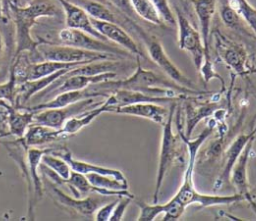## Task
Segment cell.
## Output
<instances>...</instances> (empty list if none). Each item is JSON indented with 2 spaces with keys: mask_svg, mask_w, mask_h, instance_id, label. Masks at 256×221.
<instances>
[{
  "mask_svg": "<svg viewBox=\"0 0 256 221\" xmlns=\"http://www.w3.org/2000/svg\"><path fill=\"white\" fill-rule=\"evenodd\" d=\"M215 126H216L215 120L213 119L210 120L206 128L193 140L186 137L184 135V132L180 130L178 131L188 150V162H187V167L185 169L180 188L171 199L179 203L185 209L187 206H190L192 204H196L200 208H207V207L218 206V205H229V204L237 203L244 200L243 197L238 193H234L231 195L204 194V193H200L195 188L193 173H194V167L196 163V156L200 147L204 143V141L213 133Z\"/></svg>",
  "mask_w": 256,
  "mask_h": 221,
  "instance_id": "obj_1",
  "label": "cell"
},
{
  "mask_svg": "<svg viewBox=\"0 0 256 221\" xmlns=\"http://www.w3.org/2000/svg\"><path fill=\"white\" fill-rule=\"evenodd\" d=\"M140 56H137V66L132 75L122 80H106L97 84L90 85V89L94 92L107 97L109 93L117 89H128L140 91L152 96L178 97L176 92L181 95H202L208 94V91H200L198 89H190L179 85L170 78H165L151 70L143 68L139 61ZM180 96V95H179Z\"/></svg>",
  "mask_w": 256,
  "mask_h": 221,
  "instance_id": "obj_2",
  "label": "cell"
},
{
  "mask_svg": "<svg viewBox=\"0 0 256 221\" xmlns=\"http://www.w3.org/2000/svg\"><path fill=\"white\" fill-rule=\"evenodd\" d=\"M9 11L15 23L16 49L15 54L28 51L33 54L40 43L33 39L31 29L40 17H60L62 16V7H58L55 2L50 0H32L25 6L8 4Z\"/></svg>",
  "mask_w": 256,
  "mask_h": 221,
  "instance_id": "obj_3",
  "label": "cell"
},
{
  "mask_svg": "<svg viewBox=\"0 0 256 221\" xmlns=\"http://www.w3.org/2000/svg\"><path fill=\"white\" fill-rule=\"evenodd\" d=\"M168 117L165 123L162 125V135L160 142V150H159V158H158V167L155 181V189L152 196V202L157 203L160 196V191L164 182V178L170 169V167L174 164V162L181 158L183 154V146L185 143L178 132L177 135L173 132V114L175 110V104H172Z\"/></svg>",
  "mask_w": 256,
  "mask_h": 221,
  "instance_id": "obj_4",
  "label": "cell"
},
{
  "mask_svg": "<svg viewBox=\"0 0 256 221\" xmlns=\"http://www.w3.org/2000/svg\"><path fill=\"white\" fill-rule=\"evenodd\" d=\"M32 62L57 61L65 63H90L99 60H119L122 57L111 54L84 50L72 46L40 42L33 54H30Z\"/></svg>",
  "mask_w": 256,
  "mask_h": 221,
  "instance_id": "obj_5",
  "label": "cell"
},
{
  "mask_svg": "<svg viewBox=\"0 0 256 221\" xmlns=\"http://www.w3.org/2000/svg\"><path fill=\"white\" fill-rule=\"evenodd\" d=\"M195 13L198 18L200 35L204 46L205 58L199 74L202 76L205 83H209L212 79H218L221 82L222 90L225 89V81L223 77L214 70L213 62L210 54V39H211V24L214 13L216 11L217 0H192Z\"/></svg>",
  "mask_w": 256,
  "mask_h": 221,
  "instance_id": "obj_6",
  "label": "cell"
},
{
  "mask_svg": "<svg viewBox=\"0 0 256 221\" xmlns=\"http://www.w3.org/2000/svg\"><path fill=\"white\" fill-rule=\"evenodd\" d=\"M44 181L43 184L47 185L48 193L58 207L62 208L66 212H69L73 215H78L84 217L85 219H93L96 210L104 204L105 198L107 196L91 193L82 198H76L64 193L59 186L53 184L49 180L42 178Z\"/></svg>",
  "mask_w": 256,
  "mask_h": 221,
  "instance_id": "obj_7",
  "label": "cell"
},
{
  "mask_svg": "<svg viewBox=\"0 0 256 221\" xmlns=\"http://www.w3.org/2000/svg\"><path fill=\"white\" fill-rule=\"evenodd\" d=\"M127 23L131 25V27L138 33V35L141 37V39L144 41L148 54L150 56V59L159 67L161 70L174 82L178 83L181 86L190 88V89H195L194 88V83L184 75V73L172 62V60L169 58L167 55L164 47L160 43V41L149 35L147 32H145L139 25H137L133 19L128 18Z\"/></svg>",
  "mask_w": 256,
  "mask_h": 221,
  "instance_id": "obj_8",
  "label": "cell"
},
{
  "mask_svg": "<svg viewBox=\"0 0 256 221\" xmlns=\"http://www.w3.org/2000/svg\"><path fill=\"white\" fill-rule=\"evenodd\" d=\"M58 43L60 45L72 46L84 50L103 52V53H111L118 55L122 58L130 56V53L118 45H114L108 43L106 41H102L98 38H95L81 30L73 29L69 27L62 28L57 33Z\"/></svg>",
  "mask_w": 256,
  "mask_h": 221,
  "instance_id": "obj_9",
  "label": "cell"
},
{
  "mask_svg": "<svg viewBox=\"0 0 256 221\" xmlns=\"http://www.w3.org/2000/svg\"><path fill=\"white\" fill-rule=\"evenodd\" d=\"M214 39L219 57L235 75L245 77L250 74L252 67L249 64V55L241 43L227 38L219 31L214 32Z\"/></svg>",
  "mask_w": 256,
  "mask_h": 221,
  "instance_id": "obj_10",
  "label": "cell"
},
{
  "mask_svg": "<svg viewBox=\"0 0 256 221\" xmlns=\"http://www.w3.org/2000/svg\"><path fill=\"white\" fill-rule=\"evenodd\" d=\"M176 25L178 27V46L181 50L188 52L199 72L204 62L205 53L200 32L190 23L182 11L175 6Z\"/></svg>",
  "mask_w": 256,
  "mask_h": 221,
  "instance_id": "obj_11",
  "label": "cell"
},
{
  "mask_svg": "<svg viewBox=\"0 0 256 221\" xmlns=\"http://www.w3.org/2000/svg\"><path fill=\"white\" fill-rule=\"evenodd\" d=\"M101 103L102 102H95L94 97H91L64 107L42 109L34 113L33 123L45 125L54 129H61L64 122L70 117L94 108Z\"/></svg>",
  "mask_w": 256,
  "mask_h": 221,
  "instance_id": "obj_12",
  "label": "cell"
},
{
  "mask_svg": "<svg viewBox=\"0 0 256 221\" xmlns=\"http://www.w3.org/2000/svg\"><path fill=\"white\" fill-rule=\"evenodd\" d=\"M55 147H29L26 152L27 156V163L29 169V175L31 179L32 185V194L31 197L28 199L27 205V214L26 218L28 220L35 219V208L42 200L44 196V184L42 180L41 173L39 171V165L41 163V159L44 154L51 153Z\"/></svg>",
  "mask_w": 256,
  "mask_h": 221,
  "instance_id": "obj_13",
  "label": "cell"
},
{
  "mask_svg": "<svg viewBox=\"0 0 256 221\" xmlns=\"http://www.w3.org/2000/svg\"><path fill=\"white\" fill-rule=\"evenodd\" d=\"M0 107L2 118L7 124L3 137L13 135L16 138H22L28 126L33 123L35 112L25 106H15L5 100H0Z\"/></svg>",
  "mask_w": 256,
  "mask_h": 221,
  "instance_id": "obj_14",
  "label": "cell"
},
{
  "mask_svg": "<svg viewBox=\"0 0 256 221\" xmlns=\"http://www.w3.org/2000/svg\"><path fill=\"white\" fill-rule=\"evenodd\" d=\"M255 138H252L245 146L243 151L241 152L240 156L238 157L236 163L234 164L229 180L234 186L236 193L240 194L245 201H247L251 208L253 209L254 213L256 214V203L254 201V198L252 196V193L250 191V186L248 182V174H247V166L249 161V155L251 153L253 142Z\"/></svg>",
  "mask_w": 256,
  "mask_h": 221,
  "instance_id": "obj_15",
  "label": "cell"
},
{
  "mask_svg": "<svg viewBox=\"0 0 256 221\" xmlns=\"http://www.w3.org/2000/svg\"><path fill=\"white\" fill-rule=\"evenodd\" d=\"M91 18V17H90ZM91 22L95 29L101 33L109 42L115 43L119 47L125 49L130 54L143 57L144 54L134 39L122 28L120 24L108 21H101L91 18Z\"/></svg>",
  "mask_w": 256,
  "mask_h": 221,
  "instance_id": "obj_16",
  "label": "cell"
},
{
  "mask_svg": "<svg viewBox=\"0 0 256 221\" xmlns=\"http://www.w3.org/2000/svg\"><path fill=\"white\" fill-rule=\"evenodd\" d=\"M62 7L66 27L81 30L102 41L109 42L101 33H99L91 22L90 16L80 6L68 0H56Z\"/></svg>",
  "mask_w": 256,
  "mask_h": 221,
  "instance_id": "obj_17",
  "label": "cell"
},
{
  "mask_svg": "<svg viewBox=\"0 0 256 221\" xmlns=\"http://www.w3.org/2000/svg\"><path fill=\"white\" fill-rule=\"evenodd\" d=\"M51 153L64 159L69 164L72 171H76V172H79L84 175L88 174V173H97V174H101V175H107V176L114 177L123 183L128 184L125 175L120 170L92 164V163L81 161V160H77L73 157L72 152L65 146L55 147V149Z\"/></svg>",
  "mask_w": 256,
  "mask_h": 221,
  "instance_id": "obj_18",
  "label": "cell"
},
{
  "mask_svg": "<svg viewBox=\"0 0 256 221\" xmlns=\"http://www.w3.org/2000/svg\"><path fill=\"white\" fill-rule=\"evenodd\" d=\"M110 112L145 118L159 125H163L165 123L169 114V111L165 107L161 106L160 103L153 102L133 103L124 106L113 107Z\"/></svg>",
  "mask_w": 256,
  "mask_h": 221,
  "instance_id": "obj_19",
  "label": "cell"
},
{
  "mask_svg": "<svg viewBox=\"0 0 256 221\" xmlns=\"http://www.w3.org/2000/svg\"><path fill=\"white\" fill-rule=\"evenodd\" d=\"M190 95H187L184 103L185 114H186V127L184 135L188 138H191V135L198 125V123L213 115L221 106L216 101H205L198 102L193 98H189Z\"/></svg>",
  "mask_w": 256,
  "mask_h": 221,
  "instance_id": "obj_20",
  "label": "cell"
},
{
  "mask_svg": "<svg viewBox=\"0 0 256 221\" xmlns=\"http://www.w3.org/2000/svg\"><path fill=\"white\" fill-rule=\"evenodd\" d=\"M256 135V129L253 128L249 133H242L240 135H238L228 146L226 153H225V157H224V165H223V169L220 173V175L218 176V178L216 179L215 183H214V190H218L221 188V186L226 182L229 181V177H230V173L231 170L234 166V164L236 163L238 157L240 156L241 152L243 151V149L245 148L246 144L252 139L255 138Z\"/></svg>",
  "mask_w": 256,
  "mask_h": 221,
  "instance_id": "obj_21",
  "label": "cell"
},
{
  "mask_svg": "<svg viewBox=\"0 0 256 221\" xmlns=\"http://www.w3.org/2000/svg\"><path fill=\"white\" fill-rule=\"evenodd\" d=\"M67 138L68 137L61 129H54L45 125L31 123L26 129L22 137V141L24 145L29 148L48 145Z\"/></svg>",
  "mask_w": 256,
  "mask_h": 221,
  "instance_id": "obj_22",
  "label": "cell"
},
{
  "mask_svg": "<svg viewBox=\"0 0 256 221\" xmlns=\"http://www.w3.org/2000/svg\"><path fill=\"white\" fill-rule=\"evenodd\" d=\"M70 69H64L60 70L58 72H55L51 75L35 79V80H28L25 82H22L17 85L16 89V98H15V106H22L26 105L30 99L48 87L51 83H53L56 79H58L60 76L65 74Z\"/></svg>",
  "mask_w": 256,
  "mask_h": 221,
  "instance_id": "obj_23",
  "label": "cell"
},
{
  "mask_svg": "<svg viewBox=\"0 0 256 221\" xmlns=\"http://www.w3.org/2000/svg\"><path fill=\"white\" fill-rule=\"evenodd\" d=\"M98 96H103V95L98 92H94L90 89V87H87L82 90L66 91V92L60 93V94L56 95L55 97H53L52 99L45 101V102H41V103L29 105V106H26V105H23V106L36 112V111H39L42 109H47V108H59V107L68 106V105L76 103L78 101H81V100H84L87 98H91V97L95 98Z\"/></svg>",
  "mask_w": 256,
  "mask_h": 221,
  "instance_id": "obj_24",
  "label": "cell"
},
{
  "mask_svg": "<svg viewBox=\"0 0 256 221\" xmlns=\"http://www.w3.org/2000/svg\"><path fill=\"white\" fill-rule=\"evenodd\" d=\"M109 106L110 105H109L108 101L105 99L98 106L91 108L89 110H86L78 115H75V116L67 119L64 122L61 130L64 132V134L67 137H70L71 135H74L77 132H79L84 127L88 126L94 119H96L102 113L108 112Z\"/></svg>",
  "mask_w": 256,
  "mask_h": 221,
  "instance_id": "obj_25",
  "label": "cell"
},
{
  "mask_svg": "<svg viewBox=\"0 0 256 221\" xmlns=\"http://www.w3.org/2000/svg\"><path fill=\"white\" fill-rule=\"evenodd\" d=\"M86 11V13L93 19L108 21L120 24L117 15L110 9V6L95 1V0H68Z\"/></svg>",
  "mask_w": 256,
  "mask_h": 221,
  "instance_id": "obj_26",
  "label": "cell"
},
{
  "mask_svg": "<svg viewBox=\"0 0 256 221\" xmlns=\"http://www.w3.org/2000/svg\"><path fill=\"white\" fill-rule=\"evenodd\" d=\"M130 3L136 16L157 26H163L165 24L150 0H130Z\"/></svg>",
  "mask_w": 256,
  "mask_h": 221,
  "instance_id": "obj_27",
  "label": "cell"
},
{
  "mask_svg": "<svg viewBox=\"0 0 256 221\" xmlns=\"http://www.w3.org/2000/svg\"><path fill=\"white\" fill-rule=\"evenodd\" d=\"M227 2L256 36V8L247 0H227Z\"/></svg>",
  "mask_w": 256,
  "mask_h": 221,
  "instance_id": "obj_28",
  "label": "cell"
},
{
  "mask_svg": "<svg viewBox=\"0 0 256 221\" xmlns=\"http://www.w3.org/2000/svg\"><path fill=\"white\" fill-rule=\"evenodd\" d=\"M41 162L53 171H55L62 179H64V181L67 180L71 175L72 170L69 164L57 155H54L52 153H46L43 155Z\"/></svg>",
  "mask_w": 256,
  "mask_h": 221,
  "instance_id": "obj_29",
  "label": "cell"
},
{
  "mask_svg": "<svg viewBox=\"0 0 256 221\" xmlns=\"http://www.w3.org/2000/svg\"><path fill=\"white\" fill-rule=\"evenodd\" d=\"M86 178L92 184L93 186L100 187V188H106L111 190H121V189H128V184L123 183L119 181L118 179L107 176V175H101L97 173H88L85 174Z\"/></svg>",
  "mask_w": 256,
  "mask_h": 221,
  "instance_id": "obj_30",
  "label": "cell"
},
{
  "mask_svg": "<svg viewBox=\"0 0 256 221\" xmlns=\"http://www.w3.org/2000/svg\"><path fill=\"white\" fill-rule=\"evenodd\" d=\"M220 16L223 23L232 29H239L242 27L243 20L238 15V13L228 4V2H224L220 8Z\"/></svg>",
  "mask_w": 256,
  "mask_h": 221,
  "instance_id": "obj_31",
  "label": "cell"
},
{
  "mask_svg": "<svg viewBox=\"0 0 256 221\" xmlns=\"http://www.w3.org/2000/svg\"><path fill=\"white\" fill-rule=\"evenodd\" d=\"M17 82L14 74L9 70V78L6 82L0 84V100L8 101L9 103L15 105Z\"/></svg>",
  "mask_w": 256,
  "mask_h": 221,
  "instance_id": "obj_32",
  "label": "cell"
},
{
  "mask_svg": "<svg viewBox=\"0 0 256 221\" xmlns=\"http://www.w3.org/2000/svg\"><path fill=\"white\" fill-rule=\"evenodd\" d=\"M157 9L161 19L165 24L176 25V15L169 3V0H150Z\"/></svg>",
  "mask_w": 256,
  "mask_h": 221,
  "instance_id": "obj_33",
  "label": "cell"
},
{
  "mask_svg": "<svg viewBox=\"0 0 256 221\" xmlns=\"http://www.w3.org/2000/svg\"><path fill=\"white\" fill-rule=\"evenodd\" d=\"M133 199H134V197H130V196L118 197L117 203L114 207V210L112 212V215H111L109 221H121V220H123L126 209L131 204Z\"/></svg>",
  "mask_w": 256,
  "mask_h": 221,
  "instance_id": "obj_34",
  "label": "cell"
},
{
  "mask_svg": "<svg viewBox=\"0 0 256 221\" xmlns=\"http://www.w3.org/2000/svg\"><path fill=\"white\" fill-rule=\"evenodd\" d=\"M118 197H116V199L110 201V202H105L104 204H102L95 212L94 214V220L96 221H109L112 212L114 210V207L117 203Z\"/></svg>",
  "mask_w": 256,
  "mask_h": 221,
  "instance_id": "obj_35",
  "label": "cell"
},
{
  "mask_svg": "<svg viewBox=\"0 0 256 221\" xmlns=\"http://www.w3.org/2000/svg\"><path fill=\"white\" fill-rule=\"evenodd\" d=\"M109 3L115 7L118 8L123 14H125L130 19H134L136 17V14L134 13L130 0H108Z\"/></svg>",
  "mask_w": 256,
  "mask_h": 221,
  "instance_id": "obj_36",
  "label": "cell"
},
{
  "mask_svg": "<svg viewBox=\"0 0 256 221\" xmlns=\"http://www.w3.org/2000/svg\"><path fill=\"white\" fill-rule=\"evenodd\" d=\"M4 50H5V43H4V38L2 33L0 32V60L4 55Z\"/></svg>",
  "mask_w": 256,
  "mask_h": 221,
  "instance_id": "obj_37",
  "label": "cell"
},
{
  "mask_svg": "<svg viewBox=\"0 0 256 221\" xmlns=\"http://www.w3.org/2000/svg\"><path fill=\"white\" fill-rule=\"evenodd\" d=\"M0 21H6V17L4 16L3 11V0H0Z\"/></svg>",
  "mask_w": 256,
  "mask_h": 221,
  "instance_id": "obj_38",
  "label": "cell"
},
{
  "mask_svg": "<svg viewBox=\"0 0 256 221\" xmlns=\"http://www.w3.org/2000/svg\"><path fill=\"white\" fill-rule=\"evenodd\" d=\"M31 0H17V5L18 6H25L30 3Z\"/></svg>",
  "mask_w": 256,
  "mask_h": 221,
  "instance_id": "obj_39",
  "label": "cell"
},
{
  "mask_svg": "<svg viewBox=\"0 0 256 221\" xmlns=\"http://www.w3.org/2000/svg\"><path fill=\"white\" fill-rule=\"evenodd\" d=\"M95 1H98V2H101V3H104V4H106V5H108V6H112L110 3H109V1L108 0H95Z\"/></svg>",
  "mask_w": 256,
  "mask_h": 221,
  "instance_id": "obj_40",
  "label": "cell"
},
{
  "mask_svg": "<svg viewBox=\"0 0 256 221\" xmlns=\"http://www.w3.org/2000/svg\"><path fill=\"white\" fill-rule=\"evenodd\" d=\"M250 74H254L256 75V67H252L250 70Z\"/></svg>",
  "mask_w": 256,
  "mask_h": 221,
  "instance_id": "obj_41",
  "label": "cell"
},
{
  "mask_svg": "<svg viewBox=\"0 0 256 221\" xmlns=\"http://www.w3.org/2000/svg\"><path fill=\"white\" fill-rule=\"evenodd\" d=\"M1 133H2V130H0V135H1Z\"/></svg>",
  "mask_w": 256,
  "mask_h": 221,
  "instance_id": "obj_42",
  "label": "cell"
}]
</instances>
